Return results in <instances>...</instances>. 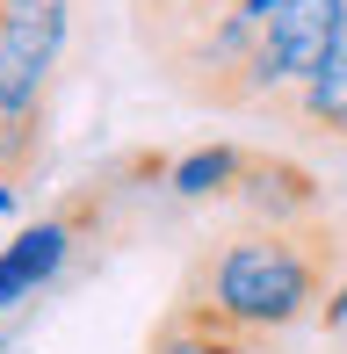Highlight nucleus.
<instances>
[{
    "instance_id": "obj_1",
    "label": "nucleus",
    "mask_w": 347,
    "mask_h": 354,
    "mask_svg": "<svg viewBox=\"0 0 347 354\" xmlns=\"http://www.w3.org/2000/svg\"><path fill=\"white\" fill-rule=\"evenodd\" d=\"M340 289H347V217L319 210V217H232L188 253V275L174 297L210 304L261 340H282L326 318Z\"/></svg>"
},
{
    "instance_id": "obj_2",
    "label": "nucleus",
    "mask_w": 347,
    "mask_h": 354,
    "mask_svg": "<svg viewBox=\"0 0 347 354\" xmlns=\"http://www.w3.org/2000/svg\"><path fill=\"white\" fill-rule=\"evenodd\" d=\"M123 181H131V167L116 159L102 181L73 188L66 203H51L37 224H22V232L0 246V311H8V304H29L44 282H58V275H66V261H73L80 246H94V239L109 232V210H116Z\"/></svg>"
},
{
    "instance_id": "obj_3",
    "label": "nucleus",
    "mask_w": 347,
    "mask_h": 354,
    "mask_svg": "<svg viewBox=\"0 0 347 354\" xmlns=\"http://www.w3.org/2000/svg\"><path fill=\"white\" fill-rule=\"evenodd\" d=\"M340 44H347V0H282V8L261 22L254 116H261V123H290L297 94L333 66Z\"/></svg>"
},
{
    "instance_id": "obj_4",
    "label": "nucleus",
    "mask_w": 347,
    "mask_h": 354,
    "mask_svg": "<svg viewBox=\"0 0 347 354\" xmlns=\"http://www.w3.org/2000/svg\"><path fill=\"white\" fill-rule=\"evenodd\" d=\"M80 37V0H0V58L66 73Z\"/></svg>"
},
{
    "instance_id": "obj_5",
    "label": "nucleus",
    "mask_w": 347,
    "mask_h": 354,
    "mask_svg": "<svg viewBox=\"0 0 347 354\" xmlns=\"http://www.w3.org/2000/svg\"><path fill=\"white\" fill-rule=\"evenodd\" d=\"M239 217H319L333 210L326 181L304 167V159H282V152H246V174L232 188Z\"/></svg>"
},
{
    "instance_id": "obj_6",
    "label": "nucleus",
    "mask_w": 347,
    "mask_h": 354,
    "mask_svg": "<svg viewBox=\"0 0 347 354\" xmlns=\"http://www.w3.org/2000/svg\"><path fill=\"white\" fill-rule=\"evenodd\" d=\"M145 354H282V340H261V333L232 326V318H225V311H210V304L174 297L167 311L152 318Z\"/></svg>"
},
{
    "instance_id": "obj_7",
    "label": "nucleus",
    "mask_w": 347,
    "mask_h": 354,
    "mask_svg": "<svg viewBox=\"0 0 347 354\" xmlns=\"http://www.w3.org/2000/svg\"><path fill=\"white\" fill-rule=\"evenodd\" d=\"M225 15H239V0H131V37H138V51L160 66L181 44H196L203 29H217Z\"/></svg>"
},
{
    "instance_id": "obj_8",
    "label": "nucleus",
    "mask_w": 347,
    "mask_h": 354,
    "mask_svg": "<svg viewBox=\"0 0 347 354\" xmlns=\"http://www.w3.org/2000/svg\"><path fill=\"white\" fill-rule=\"evenodd\" d=\"M282 131H304V138H319V145H347V44L333 51V66L297 94V109H290Z\"/></svg>"
},
{
    "instance_id": "obj_9",
    "label": "nucleus",
    "mask_w": 347,
    "mask_h": 354,
    "mask_svg": "<svg viewBox=\"0 0 347 354\" xmlns=\"http://www.w3.org/2000/svg\"><path fill=\"white\" fill-rule=\"evenodd\" d=\"M239 174H246V145H203V152H188V159H174V196H188V203H232V188H239Z\"/></svg>"
},
{
    "instance_id": "obj_10",
    "label": "nucleus",
    "mask_w": 347,
    "mask_h": 354,
    "mask_svg": "<svg viewBox=\"0 0 347 354\" xmlns=\"http://www.w3.org/2000/svg\"><path fill=\"white\" fill-rule=\"evenodd\" d=\"M8 203H15V188H0V210H8Z\"/></svg>"
},
{
    "instance_id": "obj_11",
    "label": "nucleus",
    "mask_w": 347,
    "mask_h": 354,
    "mask_svg": "<svg viewBox=\"0 0 347 354\" xmlns=\"http://www.w3.org/2000/svg\"><path fill=\"white\" fill-rule=\"evenodd\" d=\"M333 354H347V347H333Z\"/></svg>"
}]
</instances>
